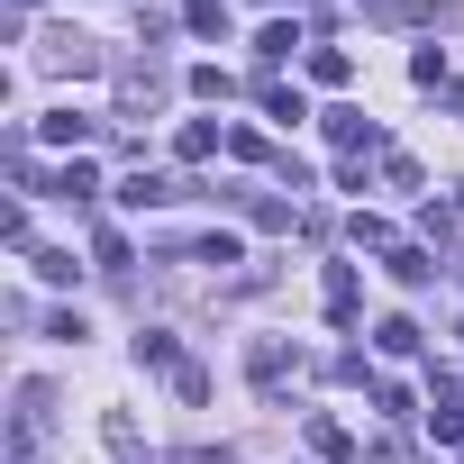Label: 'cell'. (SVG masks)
I'll use <instances>...</instances> for the list:
<instances>
[{"mask_svg":"<svg viewBox=\"0 0 464 464\" xmlns=\"http://www.w3.org/2000/svg\"><path fill=\"white\" fill-rule=\"evenodd\" d=\"M346 73H355V55H346V46H310V82H328V92H337Z\"/></svg>","mask_w":464,"mask_h":464,"instance_id":"6","label":"cell"},{"mask_svg":"<svg viewBox=\"0 0 464 464\" xmlns=\"http://www.w3.org/2000/svg\"><path fill=\"white\" fill-rule=\"evenodd\" d=\"M246 373H256V382H283V346H274V337H265V346H256V355H246Z\"/></svg>","mask_w":464,"mask_h":464,"instance_id":"19","label":"cell"},{"mask_svg":"<svg viewBox=\"0 0 464 464\" xmlns=\"http://www.w3.org/2000/svg\"><path fill=\"white\" fill-rule=\"evenodd\" d=\"M410 82H419V92H446V55L419 46V55H410Z\"/></svg>","mask_w":464,"mask_h":464,"instance_id":"12","label":"cell"},{"mask_svg":"<svg viewBox=\"0 0 464 464\" xmlns=\"http://www.w3.org/2000/svg\"><path fill=\"white\" fill-rule=\"evenodd\" d=\"M319 301H328V319L346 328V319H355V301H364V292H355V265H328V283H319Z\"/></svg>","mask_w":464,"mask_h":464,"instance_id":"3","label":"cell"},{"mask_svg":"<svg viewBox=\"0 0 464 464\" xmlns=\"http://www.w3.org/2000/svg\"><path fill=\"white\" fill-rule=\"evenodd\" d=\"M37 137H46V146H82V137H92V119H73V110H55V119H37Z\"/></svg>","mask_w":464,"mask_h":464,"instance_id":"9","label":"cell"},{"mask_svg":"<svg viewBox=\"0 0 464 464\" xmlns=\"http://www.w3.org/2000/svg\"><path fill=\"white\" fill-rule=\"evenodd\" d=\"M310 455H328V464H346V455H355V437H346L337 419H319V410H310Z\"/></svg>","mask_w":464,"mask_h":464,"instance_id":"5","label":"cell"},{"mask_svg":"<svg viewBox=\"0 0 464 464\" xmlns=\"http://www.w3.org/2000/svg\"><path fill=\"white\" fill-rule=\"evenodd\" d=\"M292 46H301V28H292V19H274V28H265V37H256V55H265V64H283V55H292Z\"/></svg>","mask_w":464,"mask_h":464,"instance_id":"11","label":"cell"},{"mask_svg":"<svg viewBox=\"0 0 464 464\" xmlns=\"http://www.w3.org/2000/svg\"><path fill=\"white\" fill-rule=\"evenodd\" d=\"M55 191H64V200H92V191H101V182H92V164H82V155H73V164H64V173H55Z\"/></svg>","mask_w":464,"mask_h":464,"instance_id":"14","label":"cell"},{"mask_svg":"<svg viewBox=\"0 0 464 464\" xmlns=\"http://www.w3.org/2000/svg\"><path fill=\"white\" fill-rule=\"evenodd\" d=\"M46 410H55V392H46V382H19V455H37V446L55 437Z\"/></svg>","mask_w":464,"mask_h":464,"instance_id":"1","label":"cell"},{"mask_svg":"<svg viewBox=\"0 0 464 464\" xmlns=\"http://www.w3.org/2000/svg\"><path fill=\"white\" fill-rule=\"evenodd\" d=\"M92 256H101V265L119 274V265H128V237H119V227H92Z\"/></svg>","mask_w":464,"mask_h":464,"instance_id":"18","label":"cell"},{"mask_svg":"<svg viewBox=\"0 0 464 464\" xmlns=\"http://www.w3.org/2000/svg\"><path fill=\"white\" fill-rule=\"evenodd\" d=\"M328 146H346V155L364 146V155H373L382 137H373V119H355V110H328Z\"/></svg>","mask_w":464,"mask_h":464,"instance_id":"4","label":"cell"},{"mask_svg":"<svg viewBox=\"0 0 464 464\" xmlns=\"http://www.w3.org/2000/svg\"><path fill=\"white\" fill-rule=\"evenodd\" d=\"M173 155H182V164H200V155H218V128H209V119H191V128L173 137Z\"/></svg>","mask_w":464,"mask_h":464,"instance_id":"10","label":"cell"},{"mask_svg":"<svg viewBox=\"0 0 464 464\" xmlns=\"http://www.w3.org/2000/svg\"><path fill=\"white\" fill-rule=\"evenodd\" d=\"M428 437H437V446H464V410L437 401V410H428Z\"/></svg>","mask_w":464,"mask_h":464,"instance_id":"17","label":"cell"},{"mask_svg":"<svg viewBox=\"0 0 464 464\" xmlns=\"http://www.w3.org/2000/svg\"><path fill=\"white\" fill-rule=\"evenodd\" d=\"M110 455H119V464H146V437H137L128 410H110Z\"/></svg>","mask_w":464,"mask_h":464,"instance_id":"8","label":"cell"},{"mask_svg":"<svg viewBox=\"0 0 464 464\" xmlns=\"http://www.w3.org/2000/svg\"><path fill=\"white\" fill-rule=\"evenodd\" d=\"M428 274H437V265H428L419 246H392V283H428Z\"/></svg>","mask_w":464,"mask_h":464,"instance_id":"15","label":"cell"},{"mask_svg":"<svg viewBox=\"0 0 464 464\" xmlns=\"http://www.w3.org/2000/svg\"><path fill=\"white\" fill-rule=\"evenodd\" d=\"M265 110H274L283 128H292V119H310V101H301V92H283V82H265Z\"/></svg>","mask_w":464,"mask_h":464,"instance_id":"13","label":"cell"},{"mask_svg":"<svg viewBox=\"0 0 464 464\" xmlns=\"http://www.w3.org/2000/svg\"><path fill=\"white\" fill-rule=\"evenodd\" d=\"M182 191H191V182H164V173H128L110 200H119V209H155V200H182Z\"/></svg>","mask_w":464,"mask_h":464,"instance_id":"2","label":"cell"},{"mask_svg":"<svg viewBox=\"0 0 464 464\" xmlns=\"http://www.w3.org/2000/svg\"><path fill=\"white\" fill-rule=\"evenodd\" d=\"M373 346H382V355H410V346H419V328H410V319H382V328H373Z\"/></svg>","mask_w":464,"mask_h":464,"instance_id":"16","label":"cell"},{"mask_svg":"<svg viewBox=\"0 0 464 464\" xmlns=\"http://www.w3.org/2000/svg\"><path fill=\"white\" fill-rule=\"evenodd\" d=\"M137 364H155V373H182V346H173L164 328H146V337H137Z\"/></svg>","mask_w":464,"mask_h":464,"instance_id":"7","label":"cell"},{"mask_svg":"<svg viewBox=\"0 0 464 464\" xmlns=\"http://www.w3.org/2000/svg\"><path fill=\"white\" fill-rule=\"evenodd\" d=\"M19 10H37V0H19Z\"/></svg>","mask_w":464,"mask_h":464,"instance_id":"20","label":"cell"}]
</instances>
